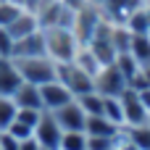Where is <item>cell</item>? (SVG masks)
Returning a JSON list of instances; mask_svg holds the SVG:
<instances>
[{
  "instance_id": "1",
  "label": "cell",
  "mask_w": 150,
  "mask_h": 150,
  "mask_svg": "<svg viewBox=\"0 0 150 150\" xmlns=\"http://www.w3.org/2000/svg\"><path fill=\"white\" fill-rule=\"evenodd\" d=\"M42 37H45V55L53 58L55 63L74 61L76 50L82 47L71 26H42Z\"/></svg>"
},
{
  "instance_id": "2",
  "label": "cell",
  "mask_w": 150,
  "mask_h": 150,
  "mask_svg": "<svg viewBox=\"0 0 150 150\" xmlns=\"http://www.w3.org/2000/svg\"><path fill=\"white\" fill-rule=\"evenodd\" d=\"M16 69H18V76L21 82H29V84H45V82H53L55 79V61L47 58V55H29V58H13Z\"/></svg>"
},
{
  "instance_id": "3",
  "label": "cell",
  "mask_w": 150,
  "mask_h": 150,
  "mask_svg": "<svg viewBox=\"0 0 150 150\" xmlns=\"http://www.w3.org/2000/svg\"><path fill=\"white\" fill-rule=\"evenodd\" d=\"M55 79H58L61 84H66V90H69L74 98H79V95L95 90V79H92L87 71H82L74 61L58 63V66H55Z\"/></svg>"
},
{
  "instance_id": "4",
  "label": "cell",
  "mask_w": 150,
  "mask_h": 150,
  "mask_svg": "<svg viewBox=\"0 0 150 150\" xmlns=\"http://www.w3.org/2000/svg\"><path fill=\"white\" fill-rule=\"evenodd\" d=\"M32 137L40 142V148L58 150V148H61V137H63V129L58 127V121H55V116H53L50 111H42V116H40L37 127H34V134H32Z\"/></svg>"
},
{
  "instance_id": "5",
  "label": "cell",
  "mask_w": 150,
  "mask_h": 150,
  "mask_svg": "<svg viewBox=\"0 0 150 150\" xmlns=\"http://www.w3.org/2000/svg\"><path fill=\"white\" fill-rule=\"evenodd\" d=\"M119 100H121L124 127H137V124H148L150 121V113L145 111V105H142V100H140V95H137L134 90L127 87V90L119 95Z\"/></svg>"
},
{
  "instance_id": "6",
  "label": "cell",
  "mask_w": 150,
  "mask_h": 150,
  "mask_svg": "<svg viewBox=\"0 0 150 150\" xmlns=\"http://www.w3.org/2000/svg\"><path fill=\"white\" fill-rule=\"evenodd\" d=\"M95 90H98L100 95H113V98H119V95L127 90V79L121 76V71H119L113 63H108V66H103V69L95 74Z\"/></svg>"
},
{
  "instance_id": "7",
  "label": "cell",
  "mask_w": 150,
  "mask_h": 150,
  "mask_svg": "<svg viewBox=\"0 0 150 150\" xmlns=\"http://www.w3.org/2000/svg\"><path fill=\"white\" fill-rule=\"evenodd\" d=\"M40 100H42V111H58L61 105H66V103H71L74 100V95L66 90V84H61L58 79H53V82H45V84H40Z\"/></svg>"
},
{
  "instance_id": "8",
  "label": "cell",
  "mask_w": 150,
  "mask_h": 150,
  "mask_svg": "<svg viewBox=\"0 0 150 150\" xmlns=\"http://www.w3.org/2000/svg\"><path fill=\"white\" fill-rule=\"evenodd\" d=\"M58 127L63 132H84V121H87V113L82 111V105L76 103V98L66 105H61L58 111H53Z\"/></svg>"
},
{
  "instance_id": "9",
  "label": "cell",
  "mask_w": 150,
  "mask_h": 150,
  "mask_svg": "<svg viewBox=\"0 0 150 150\" xmlns=\"http://www.w3.org/2000/svg\"><path fill=\"white\" fill-rule=\"evenodd\" d=\"M8 34L13 37V42L16 40H21V37H29V34H34V32H40L42 26H40V18H37V13L32 11V8H24L8 26Z\"/></svg>"
},
{
  "instance_id": "10",
  "label": "cell",
  "mask_w": 150,
  "mask_h": 150,
  "mask_svg": "<svg viewBox=\"0 0 150 150\" xmlns=\"http://www.w3.org/2000/svg\"><path fill=\"white\" fill-rule=\"evenodd\" d=\"M29 55H45V37H42V29L13 42V55H11V58H29Z\"/></svg>"
},
{
  "instance_id": "11",
  "label": "cell",
  "mask_w": 150,
  "mask_h": 150,
  "mask_svg": "<svg viewBox=\"0 0 150 150\" xmlns=\"http://www.w3.org/2000/svg\"><path fill=\"white\" fill-rule=\"evenodd\" d=\"M11 100H13L16 108H37V111H42V100H40V87L37 84L21 82L16 87V92L11 95Z\"/></svg>"
},
{
  "instance_id": "12",
  "label": "cell",
  "mask_w": 150,
  "mask_h": 150,
  "mask_svg": "<svg viewBox=\"0 0 150 150\" xmlns=\"http://www.w3.org/2000/svg\"><path fill=\"white\" fill-rule=\"evenodd\" d=\"M18 84H21V76H18V69H16L13 58H3L0 55V95L11 98Z\"/></svg>"
},
{
  "instance_id": "13",
  "label": "cell",
  "mask_w": 150,
  "mask_h": 150,
  "mask_svg": "<svg viewBox=\"0 0 150 150\" xmlns=\"http://www.w3.org/2000/svg\"><path fill=\"white\" fill-rule=\"evenodd\" d=\"M84 134H90V137H119L121 134V127H116L105 116H87Z\"/></svg>"
},
{
  "instance_id": "14",
  "label": "cell",
  "mask_w": 150,
  "mask_h": 150,
  "mask_svg": "<svg viewBox=\"0 0 150 150\" xmlns=\"http://www.w3.org/2000/svg\"><path fill=\"white\" fill-rule=\"evenodd\" d=\"M124 26L129 29V34H150V11L140 3V5L124 18Z\"/></svg>"
},
{
  "instance_id": "15",
  "label": "cell",
  "mask_w": 150,
  "mask_h": 150,
  "mask_svg": "<svg viewBox=\"0 0 150 150\" xmlns=\"http://www.w3.org/2000/svg\"><path fill=\"white\" fill-rule=\"evenodd\" d=\"M124 137L137 150H150V121L137 124V127H124Z\"/></svg>"
},
{
  "instance_id": "16",
  "label": "cell",
  "mask_w": 150,
  "mask_h": 150,
  "mask_svg": "<svg viewBox=\"0 0 150 150\" xmlns=\"http://www.w3.org/2000/svg\"><path fill=\"white\" fill-rule=\"evenodd\" d=\"M74 63H76V66H79L82 71H87V74H90L92 79H95V74H98V71L103 69V63H100V61L95 58V53H92V50H90L87 45H82V47L76 50V55H74Z\"/></svg>"
},
{
  "instance_id": "17",
  "label": "cell",
  "mask_w": 150,
  "mask_h": 150,
  "mask_svg": "<svg viewBox=\"0 0 150 150\" xmlns=\"http://www.w3.org/2000/svg\"><path fill=\"white\" fill-rule=\"evenodd\" d=\"M76 103L82 105V111L87 116H103V103H105V95H100L98 90H90L84 95L76 98Z\"/></svg>"
},
{
  "instance_id": "18",
  "label": "cell",
  "mask_w": 150,
  "mask_h": 150,
  "mask_svg": "<svg viewBox=\"0 0 150 150\" xmlns=\"http://www.w3.org/2000/svg\"><path fill=\"white\" fill-rule=\"evenodd\" d=\"M129 53L134 55V61L142 66L150 63V34H132L129 40Z\"/></svg>"
},
{
  "instance_id": "19",
  "label": "cell",
  "mask_w": 150,
  "mask_h": 150,
  "mask_svg": "<svg viewBox=\"0 0 150 150\" xmlns=\"http://www.w3.org/2000/svg\"><path fill=\"white\" fill-rule=\"evenodd\" d=\"M113 66L121 71V76H124L127 82H129V79L140 71V63L134 61V55H132V53H119V55L113 58Z\"/></svg>"
},
{
  "instance_id": "20",
  "label": "cell",
  "mask_w": 150,
  "mask_h": 150,
  "mask_svg": "<svg viewBox=\"0 0 150 150\" xmlns=\"http://www.w3.org/2000/svg\"><path fill=\"white\" fill-rule=\"evenodd\" d=\"M103 116L108 121H113L116 127L124 129V113H121V100L113 98V95H105V103H103Z\"/></svg>"
},
{
  "instance_id": "21",
  "label": "cell",
  "mask_w": 150,
  "mask_h": 150,
  "mask_svg": "<svg viewBox=\"0 0 150 150\" xmlns=\"http://www.w3.org/2000/svg\"><path fill=\"white\" fill-rule=\"evenodd\" d=\"M58 150H87V134L84 132H63Z\"/></svg>"
},
{
  "instance_id": "22",
  "label": "cell",
  "mask_w": 150,
  "mask_h": 150,
  "mask_svg": "<svg viewBox=\"0 0 150 150\" xmlns=\"http://www.w3.org/2000/svg\"><path fill=\"white\" fill-rule=\"evenodd\" d=\"M21 11H24V5H18L16 0H0V26L5 29Z\"/></svg>"
},
{
  "instance_id": "23",
  "label": "cell",
  "mask_w": 150,
  "mask_h": 150,
  "mask_svg": "<svg viewBox=\"0 0 150 150\" xmlns=\"http://www.w3.org/2000/svg\"><path fill=\"white\" fill-rule=\"evenodd\" d=\"M3 132L13 134L16 140H26V137H32V134H34V129H32V127H26V124H24V121H18V119H11V124H8Z\"/></svg>"
},
{
  "instance_id": "24",
  "label": "cell",
  "mask_w": 150,
  "mask_h": 150,
  "mask_svg": "<svg viewBox=\"0 0 150 150\" xmlns=\"http://www.w3.org/2000/svg\"><path fill=\"white\" fill-rule=\"evenodd\" d=\"M13 113H16V105H13V100H11V98H5V95H0V132H3V129L11 124Z\"/></svg>"
},
{
  "instance_id": "25",
  "label": "cell",
  "mask_w": 150,
  "mask_h": 150,
  "mask_svg": "<svg viewBox=\"0 0 150 150\" xmlns=\"http://www.w3.org/2000/svg\"><path fill=\"white\" fill-rule=\"evenodd\" d=\"M40 116H42V111H37V108H16V113H13V119H18V121H24L26 127H37V121H40Z\"/></svg>"
},
{
  "instance_id": "26",
  "label": "cell",
  "mask_w": 150,
  "mask_h": 150,
  "mask_svg": "<svg viewBox=\"0 0 150 150\" xmlns=\"http://www.w3.org/2000/svg\"><path fill=\"white\" fill-rule=\"evenodd\" d=\"M119 137H90L87 134V150H111V148H116Z\"/></svg>"
},
{
  "instance_id": "27",
  "label": "cell",
  "mask_w": 150,
  "mask_h": 150,
  "mask_svg": "<svg viewBox=\"0 0 150 150\" xmlns=\"http://www.w3.org/2000/svg\"><path fill=\"white\" fill-rule=\"evenodd\" d=\"M0 55L3 58H11L13 55V37L8 34V29L0 26Z\"/></svg>"
},
{
  "instance_id": "28",
  "label": "cell",
  "mask_w": 150,
  "mask_h": 150,
  "mask_svg": "<svg viewBox=\"0 0 150 150\" xmlns=\"http://www.w3.org/2000/svg\"><path fill=\"white\" fill-rule=\"evenodd\" d=\"M18 148H21V140H16L8 132H0V150H18Z\"/></svg>"
},
{
  "instance_id": "29",
  "label": "cell",
  "mask_w": 150,
  "mask_h": 150,
  "mask_svg": "<svg viewBox=\"0 0 150 150\" xmlns=\"http://www.w3.org/2000/svg\"><path fill=\"white\" fill-rule=\"evenodd\" d=\"M18 150H40V142L34 137H26V140H21V148Z\"/></svg>"
},
{
  "instance_id": "30",
  "label": "cell",
  "mask_w": 150,
  "mask_h": 150,
  "mask_svg": "<svg viewBox=\"0 0 150 150\" xmlns=\"http://www.w3.org/2000/svg\"><path fill=\"white\" fill-rule=\"evenodd\" d=\"M137 95H140V100H142V105H145V111L150 113V87H145V90H140Z\"/></svg>"
},
{
  "instance_id": "31",
  "label": "cell",
  "mask_w": 150,
  "mask_h": 150,
  "mask_svg": "<svg viewBox=\"0 0 150 150\" xmlns=\"http://www.w3.org/2000/svg\"><path fill=\"white\" fill-rule=\"evenodd\" d=\"M142 5H145V8H148V11H150V0H142Z\"/></svg>"
},
{
  "instance_id": "32",
  "label": "cell",
  "mask_w": 150,
  "mask_h": 150,
  "mask_svg": "<svg viewBox=\"0 0 150 150\" xmlns=\"http://www.w3.org/2000/svg\"><path fill=\"white\" fill-rule=\"evenodd\" d=\"M40 150H50V148H40Z\"/></svg>"
},
{
  "instance_id": "33",
  "label": "cell",
  "mask_w": 150,
  "mask_h": 150,
  "mask_svg": "<svg viewBox=\"0 0 150 150\" xmlns=\"http://www.w3.org/2000/svg\"><path fill=\"white\" fill-rule=\"evenodd\" d=\"M111 150H116V148H111Z\"/></svg>"
}]
</instances>
